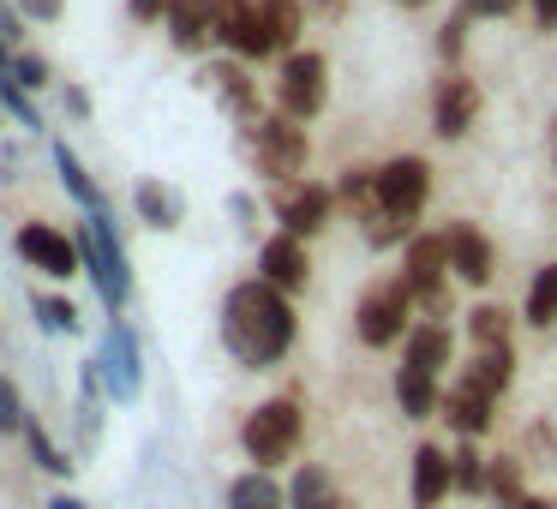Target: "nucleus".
Segmentation results:
<instances>
[{"label":"nucleus","instance_id":"nucleus-1","mask_svg":"<svg viewBox=\"0 0 557 509\" xmlns=\"http://www.w3.org/2000/svg\"><path fill=\"white\" fill-rule=\"evenodd\" d=\"M222 342L234 348L240 365H276L294 348V306L264 276L240 282L228 294V306H222Z\"/></svg>","mask_w":557,"mask_h":509},{"label":"nucleus","instance_id":"nucleus-2","mask_svg":"<svg viewBox=\"0 0 557 509\" xmlns=\"http://www.w3.org/2000/svg\"><path fill=\"white\" fill-rule=\"evenodd\" d=\"M240 444H246V456L258 461V473L276 468V461H288L294 444H300V408H294L288 396H282V401H264V408H258L252 420L240 425Z\"/></svg>","mask_w":557,"mask_h":509},{"label":"nucleus","instance_id":"nucleus-3","mask_svg":"<svg viewBox=\"0 0 557 509\" xmlns=\"http://www.w3.org/2000/svg\"><path fill=\"white\" fill-rule=\"evenodd\" d=\"M78 252H85L90 276H97V294L109 306H126V294H133V270H126V252L121 240L109 234V216H85V240H78Z\"/></svg>","mask_w":557,"mask_h":509},{"label":"nucleus","instance_id":"nucleus-4","mask_svg":"<svg viewBox=\"0 0 557 509\" xmlns=\"http://www.w3.org/2000/svg\"><path fill=\"white\" fill-rule=\"evenodd\" d=\"M408 312H413V288L408 282H384V288H372L360 300L354 330H360L366 348H389V342L401 336V324H408Z\"/></svg>","mask_w":557,"mask_h":509},{"label":"nucleus","instance_id":"nucleus-5","mask_svg":"<svg viewBox=\"0 0 557 509\" xmlns=\"http://www.w3.org/2000/svg\"><path fill=\"white\" fill-rule=\"evenodd\" d=\"M252 145H258V169H264L270 181H300L306 174V126L294 121V114L264 121L252 133Z\"/></svg>","mask_w":557,"mask_h":509},{"label":"nucleus","instance_id":"nucleus-6","mask_svg":"<svg viewBox=\"0 0 557 509\" xmlns=\"http://www.w3.org/2000/svg\"><path fill=\"white\" fill-rule=\"evenodd\" d=\"M282 109L294 114V121H312L318 109H324V97H330V66H324V54H288L282 61Z\"/></svg>","mask_w":557,"mask_h":509},{"label":"nucleus","instance_id":"nucleus-7","mask_svg":"<svg viewBox=\"0 0 557 509\" xmlns=\"http://www.w3.org/2000/svg\"><path fill=\"white\" fill-rule=\"evenodd\" d=\"M425 193H432V169H425L420 157H396L377 169V204L389 210V216H420Z\"/></svg>","mask_w":557,"mask_h":509},{"label":"nucleus","instance_id":"nucleus-8","mask_svg":"<svg viewBox=\"0 0 557 509\" xmlns=\"http://www.w3.org/2000/svg\"><path fill=\"white\" fill-rule=\"evenodd\" d=\"M18 258H25L30 270H42V276H73V270L85 264V252H78L61 228H49V222L18 228Z\"/></svg>","mask_w":557,"mask_h":509},{"label":"nucleus","instance_id":"nucleus-9","mask_svg":"<svg viewBox=\"0 0 557 509\" xmlns=\"http://www.w3.org/2000/svg\"><path fill=\"white\" fill-rule=\"evenodd\" d=\"M216 37L228 42L234 54H270L276 42H270V25H264V13H258L252 0H216Z\"/></svg>","mask_w":557,"mask_h":509},{"label":"nucleus","instance_id":"nucleus-10","mask_svg":"<svg viewBox=\"0 0 557 509\" xmlns=\"http://www.w3.org/2000/svg\"><path fill=\"white\" fill-rule=\"evenodd\" d=\"M473 121H480V85L461 78V73H449L444 85H437V102H432V133L437 138H461Z\"/></svg>","mask_w":557,"mask_h":509},{"label":"nucleus","instance_id":"nucleus-11","mask_svg":"<svg viewBox=\"0 0 557 509\" xmlns=\"http://www.w3.org/2000/svg\"><path fill=\"white\" fill-rule=\"evenodd\" d=\"M102 377H109L114 401H133L138 384H145V365H138V336L126 324H109V342H102Z\"/></svg>","mask_w":557,"mask_h":509},{"label":"nucleus","instance_id":"nucleus-12","mask_svg":"<svg viewBox=\"0 0 557 509\" xmlns=\"http://www.w3.org/2000/svg\"><path fill=\"white\" fill-rule=\"evenodd\" d=\"M444 240H449V270H456L468 288H485V282H492V240H485L473 222H449Z\"/></svg>","mask_w":557,"mask_h":509},{"label":"nucleus","instance_id":"nucleus-13","mask_svg":"<svg viewBox=\"0 0 557 509\" xmlns=\"http://www.w3.org/2000/svg\"><path fill=\"white\" fill-rule=\"evenodd\" d=\"M449 492H456V461H449V449L420 444L413 449V509H437Z\"/></svg>","mask_w":557,"mask_h":509},{"label":"nucleus","instance_id":"nucleus-14","mask_svg":"<svg viewBox=\"0 0 557 509\" xmlns=\"http://www.w3.org/2000/svg\"><path fill=\"white\" fill-rule=\"evenodd\" d=\"M444 270H449V240L444 234H413L408 258H401V282H408L413 294H432V288H444Z\"/></svg>","mask_w":557,"mask_h":509},{"label":"nucleus","instance_id":"nucleus-15","mask_svg":"<svg viewBox=\"0 0 557 509\" xmlns=\"http://www.w3.org/2000/svg\"><path fill=\"white\" fill-rule=\"evenodd\" d=\"M258 264H264V282H270V288H282V294L306 288V276H312V264H306V240H294V234H276V240H264Z\"/></svg>","mask_w":557,"mask_h":509},{"label":"nucleus","instance_id":"nucleus-16","mask_svg":"<svg viewBox=\"0 0 557 509\" xmlns=\"http://www.w3.org/2000/svg\"><path fill=\"white\" fill-rule=\"evenodd\" d=\"M330 204H336V198H330L324 186H294V193L282 198V228H288L294 240H306V234H318L330 222Z\"/></svg>","mask_w":557,"mask_h":509},{"label":"nucleus","instance_id":"nucleus-17","mask_svg":"<svg viewBox=\"0 0 557 509\" xmlns=\"http://www.w3.org/2000/svg\"><path fill=\"white\" fill-rule=\"evenodd\" d=\"M492 401H497V396H485L480 384H468V377H461V384L444 396V420L456 425L461 437H480L485 425H492Z\"/></svg>","mask_w":557,"mask_h":509},{"label":"nucleus","instance_id":"nucleus-18","mask_svg":"<svg viewBox=\"0 0 557 509\" xmlns=\"http://www.w3.org/2000/svg\"><path fill=\"white\" fill-rule=\"evenodd\" d=\"M169 30H174V49H205L216 37V0H174Z\"/></svg>","mask_w":557,"mask_h":509},{"label":"nucleus","instance_id":"nucleus-19","mask_svg":"<svg viewBox=\"0 0 557 509\" xmlns=\"http://www.w3.org/2000/svg\"><path fill=\"white\" fill-rule=\"evenodd\" d=\"M449 353H456V336H449L444 324H420V330H408V365H413V372L437 377V372L449 365Z\"/></svg>","mask_w":557,"mask_h":509},{"label":"nucleus","instance_id":"nucleus-20","mask_svg":"<svg viewBox=\"0 0 557 509\" xmlns=\"http://www.w3.org/2000/svg\"><path fill=\"white\" fill-rule=\"evenodd\" d=\"M396 401H401V413H408V420H425V413L444 408L437 384L425 372H413V365H401V372H396Z\"/></svg>","mask_w":557,"mask_h":509},{"label":"nucleus","instance_id":"nucleus-21","mask_svg":"<svg viewBox=\"0 0 557 509\" xmlns=\"http://www.w3.org/2000/svg\"><path fill=\"white\" fill-rule=\"evenodd\" d=\"M509 377H516V353L509 348H480V360L468 365V384H480L485 396H504Z\"/></svg>","mask_w":557,"mask_h":509},{"label":"nucleus","instance_id":"nucleus-22","mask_svg":"<svg viewBox=\"0 0 557 509\" xmlns=\"http://www.w3.org/2000/svg\"><path fill=\"white\" fill-rule=\"evenodd\" d=\"M54 174H61V186H66V193H73L78 204H85L90 216H97V210H102V193H97V181H90V174H85V162H78L66 145H54Z\"/></svg>","mask_w":557,"mask_h":509},{"label":"nucleus","instance_id":"nucleus-23","mask_svg":"<svg viewBox=\"0 0 557 509\" xmlns=\"http://www.w3.org/2000/svg\"><path fill=\"white\" fill-rule=\"evenodd\" d=\"M294 509H342L336 504V485H330V473L318 468V461H306L300 473H294Z\"/></svg>","mask_w":557,"mask_h":509},{"label":"nucleus","instance_id":"nucleus-24","mask_svg":"<svg viewBox=\"0 0 557 509\" xmlns=\"http://www.w3.org/2000/svg\"><path fill=\"white\" fill-rule=\"evenodd\" d=\"M228 509H282V492L270 473H246L228 485Z\"/></svg>","mask_w":557,"mask_h":509},{"label":"nucleus","instance_id":"nucleus-25","mask_svg":"<svg viewBox=\"0 0 557 509\" xmlns=\"http://www.w3.org/2000/svg\"><path fill=\"white\" fill-rule=\"evenodd\" d=\"M258 13H264L276 49H288V42L300 37V0H258Z\"/></svg>","mask_w":557,"mask_h":509},{"label":"nucleus","instance_id":"nucleus-26","mask_svg":"<svg viewBox=\"0 0 557 509\" xmlns=\"http://www.w3.org/2000/svg\"><path fill=\"white\" fill-rule=\"evenodd\" d=\"M468 330H473L480 348H509V312H504V306H473Z\"/></svg>","mask_w":557,"mask_h":509},{"label":"nucleus","instance_id":"nucleus-27","mask_svg":"<svg viewBox=\"0 0 557 509\" xmlns=\"http://www.w3.org/2000/svg\"><path fill=\"white\" fill-rule=\"evenodd\" d=\"M557 318V264H545L540 276H533V288H528V324H552Z\"/></svg>","mask_w":557,"mask_h":509},{"label":"nucleus","instance_id":"nucleus-28","mask_svg":"<svg viewBox=\"0 0 557 509\" xmlns=\"http://www.w3.org/2000/svg\"><path fill=\"white\" fill-rule=\"evenodd\" d=\"M138 216H145L150 228H174L181 204H174V193H162L157 181H145V186H138Z\"/></svg>","mask_w":557,"mask_h":509},{"label":"nucleus","instance_id":"nucleus-29","mask_svg":"<svg viewBox=\"0 0 557 509\" xmlns=\"http://www.w3.org/2000/svg\"><path fill=\"white\" fill-rule=\"evenodd\" d=\"M449 461H456V492H485L492 485V468H485V456L473 444H461Z\"/></svg>","mask_w":557,"mask_h":509},{"label":"nucleus","instance_id":"nucleus-30","mask_svg":"<svg viewBox=\"0 0 557 509\" xmlns=\"http://www.w3.org/2000/svg\"><path fill=\"white\" fill-rule=\"evenodd\" d=\"M0 102H7V109L18 114V126H25V133H42V114H37V102H30V90L18 85V78L0 73Z\"/></svg>","mask_w":557,"mask_h":509},{"label":"nucleus","instance_id":"nucleus-31","mask_svg":"<svg viewBox=\"0 0 557 509\" xmlns=\"http://www.w3.org/2000/svg\"><path fill=\"white\" fill-rule=\"evenodd\" d=\"M485 492H492L497 509H521V468L516 461H492V485Z\"/></svg>","mask_w":557,"mask_h":509},{"label":"nucleus","instance_id":"nucleus-32","mask_svg":"<svg viewBox=\"0 0 557 509\" xmlns=\"http://www.w3.org/2000/svg\"><path fill=\"white\" fill-rule=\"evenodd\" d=\"M25 444H30V456H37V468H42V473H73V461H66L61 449L49 444V432H42L37 420L25 425Z\"/></svg>","mask_w":557,"mask_h":509},{"label":"nucleus","instance_id":"nucleus-33","mask_svg":"<svg viewBox=\"0 0 557 509\" xmlns=\"http://www.w3.org/2000/svg\"><path fill=\"white\" fill-rule=\"evenodd\" d=\"M37 312H42V330H54V336H61V330L73 336L78 330V306L73 300H37Z\"/></svg>","mask_w":557,"mask_h":509},{"label":"nucleus","instance_id":"nucleus-34","mask_svg":"<svg viewBox=\"0 0 557 509\" xmlns=\"http://www.w3.org/2000/svg\"><path fill=\"white\" fill-rule=\"evenodd\" d=\"M30 425V413H25V401H18V389L0 377V432H25Z\"/></svg>","mask_w":557,"mask_h":509},{"label":"nucleus","instance_id":"nucleus-35","mask_svg":"<svg viewBox=\"0 0 557 509\" xmlns=\"http://www.w3.org/2000/svg\"><path fill=\"white\" fill-rule=\"evenodd\" d=\"M7 78H18L25 90H42V85H49V66H42L37 54H13V66H7Z\"/></svg>","mask_w":557,"mask_h":509},{"label":"nucleus","instance_id":"nucleus-36","mask_svg":"<svg viewBox=\"0 0 557 509\" xmlns=\"http://www.w3.org/2000/svg\"><path fill=\"white\" fill-rule=\"evenodd\" d=\"M61 7H66V0H18V13L37 18V25H54V18H61Z\"/></svg>","mask_w":557,"mask_h":509},{"label":"nucleus","instance_id":"nucleus-37","mask_svg":"<svg viewBox=\"0 0 557 509\" xmlns=\"http://www.w3.org/2000/svg\"><path fill=\"white\" fill-rule=\"evenodd\" d=\"M461 7H468L473 18H504V13H516L521 0H461Z\"/></svg>","mask_w":557,"mask_h":509},{"label":"nucleus","instance_id":"nucleus-38","mask_svg":"<svg viewBox=\"0 0 557 509\" xmlns=\"http://www.w3.org/2000/svg\"><path fill=\"white\" fill-rule=\"evenodd\" d=\"M461 30H468V18H449V25H444V37H437V49H444L449 61L461 54Z\"/></svg>","mask_w":557,"mask_h":509},{"label":"nucleus","instance_id":"nucleus-39","mask_svg":"<svg viewBox=\"0 0 557 509\" xmlns=\"http://www.w3.org/2000/svg\"><path fill=\"white\" fill-rule=\"evenodd\" d=\"M174 0H133V18H162Z\"/></svg>","mask_w":557,"mask_h":509},{"label":"nucleus","instance_id":"nucleus-40","mask_svg":"<svg viewBox=\"0 0 557 509\" xmlns=\"http://www.w3.org/2000/svg\"><path fill=\"white\" fill-rule=\"evenodd\" d=\"M533 13H540L545 30H557V0H533Z\"/></svg>","mask_w":557,"mask_h":509},{"label":"nucleus","instance_id":"nucleus-41","mask_svg":"<svg viewBox=\"0 0 557 509\" xmlns=\"http://www.w3.org/2000/svg\"><path fill=\"white\" fill-rule=\"evenodd\" d=\"M49 509H85V504H78V497H54Z\"/></svg>","mask_w":557,"mask_h":509},{"label":"nucleus","instance_id":"nucleus-42","mask_svg":"<svg viewBox=\"0 0 557 509\" xmlns=\"http://www.w3.org/2000/svg\"><path fill=\"white\" fill-rule=\"evenodd\" d=\"M521 509H557V504H545V497H521Z\"/></svg>","mask_w":557,"mask_h":509},{"label":"nucleus","instance_id":"nucleus-43","mask_svg":"<svg viewBox=\"0 0 557 509\" xmlns=\"http://www.w3.org/2000/svg\"><path fill=\"white\" fill-rule=\"evenodd\" d=\"M7 66H13V54H7V49H0V73H7Z\"/></svg>","mask_w":557,"mask_h":509},{"label":"nucleus","instance_id":"nucleus-44","mask_svg":"<svg viewBox=\"0 0 557 509\" xmlns=\"http://www.w3.org/2000/svg\"><path fill=\"white\" fill-rule=\"evenodd\" d=\"M396 7H425V0H396Z\"/></svg>","mask_w":557,"mask_h":509}]
</instances>
